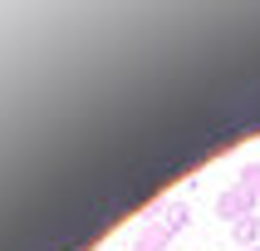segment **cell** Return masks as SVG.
Instances as JSON below:
<instances>
[{
	"label": "cell",
	"instance_id": "obj_1",
	"mask_svg": "<svg viewBox=\"0 0 260 251\" xmlns=\"http://www.w3.org/2000/svg\"><path fill=\"white\" fill-rule=\"evenodd\" d=\"M250 207H255V197H250V192L236 182V187H226V192H221L216 212H221V221H226V217H231V221H241V217H250Z\"/></svg>",
	"mask_w": 260,
	"mask_h": 251
},
{
	"label": "cell",
	"instance_id": "obj_4",
	"mask_svg": "<svg viewBox=\"0 0 260 251\" xmlns=\"http://www.w3.org/2000/svg\"><path fill=\"white\" fill-rule=\"evenodd\" d=\"M231 236H236V241H255V236H260V221H255V217H241V221L231 227Z\"/></svg>",
	"mask_w": 260,
	"mask_h": 251
},
{
	"label": "cell",
	"instance_id": "obj_6",
	"mask_svg": "<svg viewBox=\"0 0 260 251\" xmlns=\"http://www.w3.org/2000/svg\"><path fill=\"white\" fill-rule=\"evenodd\" d=\"M250 251H260V246H250Z\"/></svg>",
	"mask_w": 260,
	"mask_h": 251
},
{
	"label": "cell",
	"instance_id": "obj_3",
	"mask_svg": "<svg viewBox=\"0 0 260 251\" xmlns=\"http://www.w3.org/2000/svg\"><path fill=\"white\" fill-rule=\"evenodd\" d=\"M187 221H191V212L182 202H167V207H162V227H167V232H182Z\"/></svg>",
	"mask_w": 260,
	"mask_h": 251
},
{
	"label": "cell",
	"instance_id": "obj_5",
	"mask_svg": "<svg viewBox=\"0 0 260 251\" xmlns=\"http://www.w3.org/2000/svg\"><path fill=\"white\" fill-rule=\"evenodd\" d=\"M241 187L250 192V197H260V168L250 162V168H241Z\"/></svg>",
	"mask_w": 260,
	"mask_h": 251
},
{
	"label": "cell",
	"instance_id": "obj_2",
	"mask_svg": "<svg viewBox=\"0 0 260 251\" xmlns=\"http://www.w3.org/2000/svg\"><path fill=\"white\" fill-rule=\"evenodd\" d=\"M167 236H172V232H167L162 221H147L143 232L133 236V251H162V246H167Z\"/></svg>",
	"mask_w": 260,
	"mask_h": 251
}]
</instances>
